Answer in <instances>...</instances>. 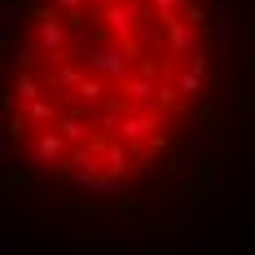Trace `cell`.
Listing matches in <instances>:
<instances>
[{"mask_svg":"<svg viewBox=\"0 0 255 255\" xmlns=\"http://www.w3.org/2000/svg\"><path fill=\"white\" fill-rule=\"evenodd\" d=\"M255 167V0H4V225L163 255Z\"/></svg>","mask_w":255,"mask_h":255,"instance_id":"6da1fadb","label":"cell"}]
</instances>
